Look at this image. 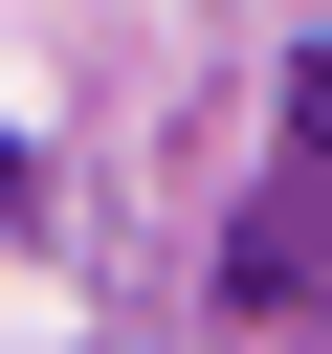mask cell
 <instances>
[{"mask_svg":"<svg viewBox=\"0 0 332 354\" xmlns=\"http://www.w3.org/2000/svg\"><path fill=\"white\" fill-rule=\"evenodd\" d=\"M310 310H332V177H288V199L243 221V266H221V354H310Z\"/></svg>","mask_w":332,"mask_h":354,"instance_id":"1","label":"cell"},{"mask_svg":"<svg viewBox=\"0 0 332 354\" xmlns=\"http://www.w3.org/2000/svg\"><path fill=\"white\" fill-rule=\"evenodd\" d=\"M288 177H332V44L288 66Z\"/></svg>","mask_w":332,"mask_h":354,"instance_id":"2","label":"cell"},{"mask_svg":"<svg viewBox=\"0 0 332 354\" xmlns=\"http://www.w3.org/2000/svg\"><path fill=\"white\" fill-rule=\"evenodd\" d=\"M0 221H22V155H0Z\"/></svg>","mask_w":332,"mask_h":354,"instance_id":"3","label":"cell"}]
</instances>
